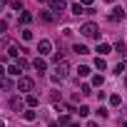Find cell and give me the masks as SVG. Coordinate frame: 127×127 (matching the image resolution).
Returning <instances> with one entry per match:
<instances>
[{"label": "cell", "instance_id": "obj_6", "mask_svg": "<svg viewBox=\"0 0 127 127\" xmlns=\"http://www.w3.org/2000/svg\"><path fill=\"white\" fill-rule=\"evenodd\" d=\"M50 10L52 13H62V10H65V0H55V3H50Z\"/></svg>", "mask_w": 127, "mask_h": 127}, {"label": "cell", "instance_id": "obj_24", "mask_svg": "<svg viewBox=\"0 0 127 127\" xmlns=\"http://www.w3.org/2000/svg\"><path fill=\"white\" fill-rule=\"evenodd\" d=\"M70 127H80V125H70Z\"/></svg>", "mask_w": 127, "mask_h": 127}, {"label": "cell", "instance_id": "obj_5", "mask_svg": "<svg viewBox=\"0 0 127 127\" xmlns=\"http://www.w3.org/2000/svg\"><path fill=\"white\" fill-rule=\"evenodd\" d=\"M110 20H112V23H120V20H125V10H122V8H115V10L110 13Z\"/></svg>", "mask_w": 127, "mask_h": 127}, {"label": "cell", "instance_id": "obj_21", "mask_svg": "<svg viewBox=\"0 0 127 127\" xmlns=\"http://www.w3.org/2000/svg\"><path fill=\"white\" fill-rule=\"evenodd\" d=\"M92 85H95V87H100V85H102V77H100V75H97V77H92Z\"/></svg>", "mask_w": 127, "mask_h": 127}, {"label": "cell", "instance_id": "obj_23", "mask_svg": "<svg viewBox=\"0 0 127 127\" xmlns=\"http://www.w3.org/2000/svg\"><path fill=\"white\" fill-rule=\"evenodd\" d=\"M87 127H100V125H95V122H90V125H87Z\"/></svg>", "mask_w": 127, "mask_h": 127}, {"label": "cell", "instance_id": "obj_19", "mask_svg": "<svg viewBox=\"0 0 127 127\" xmlns=\"http://www.w3.org/2000/svg\"><path fill=\"white\" fill-rule=\"evenodd\" d=\"M42 23H52V15L50 13H42Z\"/></svg>", "mask_w": 127, "mask_h": 127}, {"label": "cell", "instance_id": "obj_17", "mask_svg": "<svg viewBox=\"0 0 127 127\" xmlns=\"http://www.w3.org/2000/svg\"><path fill=\"white\" fill-rule=\"evenodd\" d=\"M25 120L32 122V120H35V112H32V110H25Z\"/></svg>", "mask_w": 127, "mask_h": 127}, {"label": "cell", "instance_id": "obj_8", "mask_svg": "<svg viewBox=\"0 0 127 127\" xmlns=\"http://www.w3.org/2000/svg\"><path fill=\"white\" fill-rule=\"evenodd\" d=\"M10 107H13L15 112H20V110H23V100H20V97H13V100H10Z\"/></svg>", "mask_w": 127, "mask_h": 127}, {"label": "cell", "instance_id": "obj_2", "mask_svg": "<svg viewBox=\"0 0 127 127\" xmlns=\"http://www.w3.org/2000/svg\"><path fill=\"white\" fill-rule=\"evenodd\" d=\"M18 90H20V92H30V90H32V80H30V77H20V80H18Z\"/></svg>", "mask_w": 127, "mask_h": 127}, {"label": "cell", "instance_id": "obj_15", "mask_svg": "<svg viewBox=\"0 0 127 127\" xmlns=\"http://www.w3.org/2000/svg\"><path fill=\"white\" fill-rule=\"evenodd\" d=\"M8 75H20V67H18V65H10V67H8Z\"/></svg>", "mask_w": 127, "mask_h": 127}, {"label": "cell", "instance_id": "obj_16", "mask_svg": "<svg viewBox=\"0 0 127 127\" xmlns=\"http://www.w3.org/2000/svg\"><path fill=\"white\" fill-rule=\"evenodd\" d=\"M25 102H28L30 107H35V105H37V97H35V95H28V100H25Z\"/></svg>", "mask_w": 127, "mask_h": 127}, {"label": "cell", "instance_id": "obj_10", "mask_svg": "<svg viewBox=\"0 0 127 127\" xmlns=\"http://www.w3.org/2000/svg\"><path fill=\"white\" fill-rule=\"evenodd\" d=\"M95 67H97V70H105V67H107V62H105L102 57H97V60H95Z\"/></svg>", "mask_w": 127, "mask_h": 127}, {"label": "cell", "instance_id": "obj_14", "mask_svg": "<svg viewBox=\"0 0 127 127\" xmlns=\"http://www.w3.org/2000/svg\"><path fill=\"white\" fill-rule=\"evenodd\" d=\"M97 52H100V55H107V52H110V45H105V42H102V45L97 47Z\"/></svg>", "mask_w": 127, "mask_h": 127}, {"label": "cell", "instance_id": "obj_18", "mask_svg": "<svg viewBox=\"0 0 127 127\" xmlns=\"http://www.w3.org/2000/svg\"><path fill=\"white\" fill-rule=\"evenodd\" d=\"M80 115H82V117H87V115H90V107H87V105H82V107H80Z\"/></svg>", "mask_w": 127, "mask_h": 127}, {"label": "cell", "instance_id": "obj_3", "mask_svg": "<svg viewBox=\"0 0 127 127\" xmlns=\"http://www.w3.org/2000/svg\"><path fill=\"white\" fill-rule=\"evenodd\" d=\"M67 70H70L67 62H57V75H55V77H57V80H65V77H67Z\"/></svg>", "mask_w": 127, "mask_h": 127}, {"label": "cell", "instance_id": "obj_13", "mask_svg": "<svg viewBox=\"0 0 127 127\" xmlns=\"http://www.w3.org/2000/svg\"><path fill=\"white\" fill-rule=\"evenodd\" d=\"M75 52H77V55H87V47H85V45H75Z\"/></svg>", "mask_w": 127, "mask_h": 127}, {"label": "cell", "instance_id": "obj_7", "mask_svg": "<svg viewBox=\"0 0 127 127\" xmlns=\"http://www.w3.org/2000/svg\"><path fill=\"white\" fill-rule=\"evenodd\" d=\"M32 65H35V70H40V72H45V70H47V62H45L42 57H37V60L32 62Z\"/></svg>", "mask_w": 127, "mask_h": 127}, {"label": "cell", "instance_id": "obj_12", "mask_svg": "<svg viewBox=\"0 0 127 127\" xmlns=\"http://www.w3.org/2000/svg\"><path fill=\"white\" fill-rule=\"evenodd\" d=\"M20 20H23V25H28V23L32 20V15H30V13H23V15H20Z\"/></svg>", "mask_w": 127, "mask_h": 127}, {"label": "cell", "instance_id": "obj_9", "mask_svg": "<svg viewBox=\"0 0 127 127\" xmlns=\"http://www.w3.org/2000/svg\"><path fill=\"white\" fill-rule=\"evenodd\" d=\"M72 13H75V15H82V13H87V10H85L80 3H75V5H72Z\"/></svg>", "mask_w": 127, "mask_h": 127}, {"label": "cell", "instance_id": "obj_4", "mask_svg": "<svg viewBox=\"0 0 127 127\" xmlns=\"http://www.w3.org/2000/svg\"><path fill=\"white\" fill-rule=\"evenodd\" d=\"M50 50H52V42H50V40H40V42H37V52H40V55H47Z\"/></svg>", "mask_w": 127, "mask_h": 127}, {"label": "cell", "instance_id": "obj_11", "mask_svg": "<svg viewBox=\"0 0 127 127\" xmlns=\"http://www.w3.org/2000/svg\"><path fill=\"white\" fill-rule=\"evenodd\" d=\"M77 75H80V77H87V75H90V67H85V65L77 67Z\"/></svg>", "mask_w": 127, "mask_h": 127}, {"label": "cell", "instance_id": "obj_22", "mask_svg": "<svg viewBox=\"0 0 127 127\" xmlns=\"http://www.w3.org/2000/svg\"><path fill=\"white\" fill-rule=\"evenodd\" d=\"M82 5H92V0H82Z\"/></svg>", "mask_w": 127, "mask_h": 127}, {"label": "cell", "instance_id": "obj_20", "mask_svg": "<svg viewBox=\"0 0 127 127\" xmlns=\"http://www.w3.org/2000/svg\"><path fill=\"white\" fill-rule=\"evenodd\" d=\"M8 52H10L13 57H18V47H15V45H10V47H8Z\"/></svg>", "mask_w": 127, "mask_h": 127}, {"label": "cell", "instance_id": "obj_1", "mask_svg": "<svg viewBox=\"0 0 127 127\" xmlns=\"http://www.w3.org/2000/svg\"><path fill=\"white\" fill-rule=\"evenodd\" d=\"M80 32H82L85 37H97V32H100V30H97V25H95V23H85V25L80 28Z\"/></svg>", "mask_w": 127, "mask_h": 127}]
</instances>
